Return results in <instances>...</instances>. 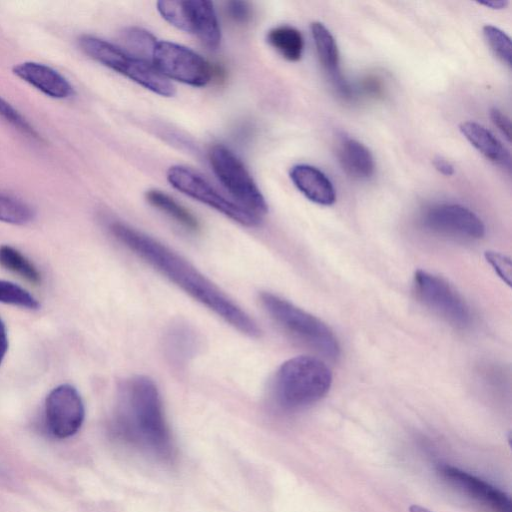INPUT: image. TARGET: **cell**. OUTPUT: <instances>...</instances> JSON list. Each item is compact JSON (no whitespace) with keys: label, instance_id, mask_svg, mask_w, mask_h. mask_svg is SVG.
<instances>
[{"label":"cell","instance_id":"cell-1","mask_svg":"<svg viewBox=\"0 0 512 512\" xmlns=\"http://www.w3.org/2000/svg\"><path fill=\"white\" fill-rule=\"evenodd\" d=\"M110 231L126 248L233 328L249 337L260 335L250 315L171 248L125 223H111Z\"/></svg>","mask_w":512,"mask_h":512},{"label":"cell","instance_id":"cell-2","mask_svg":"<svg viewBox=\"0 0 512 512\" xmlns=\"http://www.w3.org/2000/svg\"><path fill=\"white\" fill-rule=\"evenodd\" d=\"M113 429L122 441L158 460L175 457L159 390L147 376L135 375L120 384Z\"/></svg>","mask_w":512,"mask_h":512},{"label":"cell","instance_id":"cell-3","mask_svg":"<svg viewBox=\"0 0 512 512\" xmlns=\"http://www.w3.org/2000/svg\"><path fill=\"white\" fill-rule=\"evenodd\" d=\"M332 373L320 359L300 355L288 359L276 371L271 382V396L284 410L307 407L326 395Z\"/></svg>","mask_w":512,"mask_h":512},{"label":"cell","instance_id":"cell-4","mask_svg":"<svg viewBox=\"0 0 512 512\" xmlns=\"http://www.w3.org/2000/svg\"><path fill=\"white\" fill-rule=\"evenodd\" d=\"M259 302L270 318L291 336L327 357H338V340L320 319L270 292L261 293Z\"/></svg>","mask_w":512,"mask_h":512},{"label":"cell","instance_id":"cell-5","mask_svg":"<svg viewBox=\"0 0 512 512\" xmlns=\"http://www.w3.org/2000/svg\"><path fill=\"white\" fill-rule=\"evenodd\" d=\"M81 50L93 60L164 97L175 94L174 85L151 62L133 56L106 40L91 35L79 38Z\"/></svg>","mask_w":512,"mask_h":512},{"label":"cell","instance_id":"cell-6","mask_svg":"<svg viewBox=\"0 0 512 512\" xmlns=\"http://www.w3.org/2000/svg\"><path fill=\"white\" fill-rule=\"evenodd\" d=\"M212 170L232 199L262 218L268 211L266 200L242 161L226 146L211 147Z\"/></svg>","mask_w":512,"mask_h":512},{"label":"cell","instance_id":"cell-7","mask_svg":"<svg viewBox=\"0 0 512 512\" xmlns=\"http://www.w3.org/2000/svg\"><path fill=\"white\" fill-rule=\"evenodd\" d=\"M167 180L176 190L208 205L243 226L254 227L261 222L259 216L225 196L192 168L173 165L167 171Z\"/></svg>","mask_w":512,"mask_h":512},{"label":"cell","instance_id":"cell-8","mask_svg":"<svg viewBox=\"0 0 512 512\" xmlns=\"http://www.w3.org/2000/svg\"><path fill=\"white\" fill-rule=\"evenodd\" d=\"M161 16L176 28L195 35L209 49H216L221 41L213 3L206 0L158 1Z\"/></svg>","mask_w":512,"mask_h":512},{"label":"cell","instance_id":"cell-9","mask_svg":"<svg viewBox=\"0 0 512 512\" xmlns=\"http://www.w3.org/2000/svg\"><path fill=\"white\" fill-rule=\"evenodd\" d=\"M153 66L168 80L195 87L205 86L213 77L210 63L183 45L158 41L151 56Z\"/></svg>","mask_w":512,"mask_h":512},{"label":"cell","instance_id":"cell-10","mask_svg":"<svg viewBox=\"0 0 512 512\" xmlns=\"http://www.w3.org/2000/svg\"><path fill=\"white\" fill-rule=\"evenodd\" d=\"M414 283L421 300L449 323L460 328L471 323L469 307L445 280L429 272L417 270Z\"/></svg>","mask_w":512,"mask_h":512},{"label":"cell","instance_id":"cell-11","mask_svg":"<svg viewBox=\"0 0 512 512\" xmlns=\"http://www.w3.org/2000/svg\"><path fill=\"white\" fill-rule=\"evenodd\" d=\"M85 418L81 395L70 384L53 388L45 400V422L49 433L58 439L75 435Z\"/></svg>","mask_w":512,"mask_h":512},{"label":"cell","instance_id":"cell-12","mask_svg":"<svg viewBox=\"0 0 512 512\" xmlns=\"http://www.w3.org/2000/svg\"><path fill=\"white\" fill-rule=\"evenodd\" d=\"M422 223L433 232L466 239H480L485 234L482 220L459 204L442 203L429 207L422 216Z\"/></svg>","mask_w":512,"mask_h":512},{"label":"cell","instance_id":"cell-13","mask_svg":"<svg viewBox=\"0 0 512 512\" xmlns=\"http://www.w3.org/2000/svg\"><path fill=\"white\" fill-rule=\"evenodd\" d=\"M438 472L451 485L490 511L512 512L509 495L487 481L451 465L439 466Z\"/></svg>","mask_w":512,"mask_h":512},{"label":"cell","instance_id":"cell-14","mask_svg":"<svg viewBox=\"0 0 512 512\" xmlns=\"http://www.w3.org/2000/svg\"><path fill=\"white\" fill-rule=\"evenodd\" d=\"M13 73L51 98L65 99L74 93L72 85L64 76L42 63H20L13 67Z\"/></svg>","mask_w":512,"mask_h":512},{"label":"cell","instance_id":"cell-15","mask_svg":"<svg viewBox=\"0 0 512 512\" xmlns=\"http://www.w3.org/2000/svg\"><path fill=\"white\" fill-rule=\"evenodd\" d=\"M296 188L310 201L324 206L336 201L333 183L320 169L308 165H294L289 172Z\"/></svg>","mask_w":512,"mask_h":512},{"label":"cell","instance_id":"cell-16","mask_svg":"<svg viewBox=\"0 0 512 512\" xmlns=\"http://www.w3.org/2000/svg\"><path fill=\"white\" fill-rule=\"evenodd\" d=\"M310 29L320 63L331 77L338 91L348 97L350 88L340 73L339 51L333 35L321 22L311 23Z\"/></svg>","mask_w":512,"mask_h":512},{"label":"cell","instance_id":"cell-17","mask_svg":"<svg viewBox=\"0 0 512 512\" xmlns=\"http://www.w3.org/2000/svg\"><path fill=\"white\" fill-rule=\"evenodd\" d=\"M337 156L343 170L355 179H369L375 172V161L370 150L355 139H341Z\"/></svg>","mask_w":512,"mask_h":512},{"label":"cell","instance_id":"cell-18","mask_svg":"<svg viewBox=\"0 0 512 512\" xmlns=\"http://www.w3.org/2000/svg\"><path fill=\"white\" fill-rule=\"evenodd\" d=\"M465 138L487 159L507 167H510L511 157L507 148L484 126L472 122H462L459 126Z\"/></svg>","mask_w":512,"mask_h":512},{"label":"cell","instance_id":"cell-19","mask_svg":"<svg viewBox=\"0 0 512 512\" xmlns=\"http://www.w3.org/2000/svg\"><path fill=\"white\" fill-rule=\"evenodd\" d=\"M146 199L153 207L165 213L184 229L192 232L199 230L200 225L195 216L168 194L152 189L146 192Z\"/></svg>","mask_w":512,"mask_h":512},{"label":"cell","instance_id":"cell-20","mask_svg":"<svg viewBox=\"0 0 512 512\" xmlns=\"http://www.w3.org/2000/svg\"><path fill=\"white\" fill-rule=\"evenodd\" d=\"M268 43L286 60L298 61L303 54L304 39L301 32L289 25L272 28L267 34Z\"/></svg>","mask_w":512,"mask_h":512},{"label":"cell","instance_id":"cell-21","mask_svg":"<svg viewBox=\"0 0 512 512\" xmlns=\"http://www.w3.org/2000/svg\"><path fill=\"white\" fill-rule=\"evenodd\" d=\"M0 266L31 283L37 284L41 281V275L34 264L10 245H0Z\"/></svg>","mask_w":512,"mask_h":512},{"label":"cell","instance_id":"cell-22","mask_svg":"<svg viewBox=\"0 0 512 512\" xmlns=\"http://www.w3.org/2000/svg\"><path fill=\"white\" fill-rule=\"evenodd\" d=\"M122 40L128 53L151 62L153 49L158 42L152 33L139 27H128L122 32Z\"/></svg>","mask_w":512,"mask_h":512},{"label":"cell","instance_id":"cell-23","mask_svg":"<svg viewBox=\"0 0 512 512\" xmlns=\"http://www.w3.org/2000/svg\"><path fill=\"white\" fill-rule=\"evenodd\" d=\"M34 217L30 206L16 198L0 194V221L14 225L29 223Z\"/></svg>","mask_w":512,"mask_h":512},{"label":"cell","instance_id":"cell-24","mask_svg":"<svg viewBox=\"0 0 512 512\" xmlns=\"http://www.w3.org/2000/svg\"><path fill=\"white\" fill-rule=\"evenodd\" d=\"M0 302L29 310L40 307L38 300L21 286L0 279Z\"/></svg>","mask_w":512,"mask_h":512},{"label":"cell","instance_id":"cell-25","mask_svg":"<svg viewBox=\"0 0 512 512\" xmlns=\"http://www.w3.org/2000/svg\"><path fill=\"white\" fill-rule=\"evenodd\" d=\"M483 35L495 56L506 65L511 66L512 45L510 37L503 30L493 25H485Z\"/></svg>","mask_w":512,"mask_h":512},{"label":"cell","instance_id":"cell-26","mask_svg":"<svg viewBox=\"0 0 512 512\" xmlns=\"http://www.w3.org/2000/svg\"><path fill=\"white\" fill-rule=\"evenodd\" d=\"M0 116L22 133L37 138L38 134L30 123L8 102L0 97Z\"/></svg>","mask_w":512,"mask_h":512},{"label":"cell","instance_id":"cell-27","mask_svg":"<svg viewBox=\"0 0 512 512\" xmlns=\"http://www.w3.org/2000/svg\"><path fill=\"white\" fill-rule=\"evenodd\" d=\"M485 259L492 266L498 276L510 286L512 275L511 259L508 256L495 251H486Z\"/></svg>","mask_w":512,"mask_h":512},{"label":"cell","instance_id":"cell-28","mask_svg":"<svg viewBox=\"0 0 512 512\" xmlns=\"http://www.w3.org/2000/svg\"><path fill=\"white\" fill-rule=\"evenodd\" d=\"M226 12L236 23H246L251 17V7L246 1H228Z\"/></svg>","mask_w":512,"mask_h":512},{"label":"cell","instance_id":"cell-29","mask_svg":"<svg viewBox=\"0 0 512 512\" xmlns=\"http://www.w3.org/2000/svg\"><path fill=\"white\" fill-rule=\"evenodd\" d=\"M490 118L493 124L501 131L508 141L511 138V123L510 119L499 109L492 108L490 111Z\"/></svg>","mask_w":512,"mask_h":512},{"label":"cell","instance_id":"cell-30","mask_svg":"<svg viewBox=\"0 0 512 512\" xmlns=\"http://www.w3.org/2000/svg\"><path fill=\"white\" fill-rule=\"evenodd\" d=\"M433 165L437 171L445 176H451L454 174L453 165L443 157L437 156L433 159Z\"/></svg>","mask_w":512,"mask_h":512},{"label":"cell","instance_id":"cell-31","mask_svg":"<svg viewBox=\"0 0 512 512\" xmlns=\"http://www.w3.org/2000/svg\"><path fill=\"white\" fill-rule=\"evenodd\" d=\"M8 350V335L6 326L0 317V365Z\"/></svg>","mask_w":512,"mask_h":512},{"label":"cell","instance_id":"cell-32","mask_svg":"<svg viewBox=\"0 0 512 512\" xmlns=\"http://www.w3.org/2000/svg\"><path fill=\"white\" fill-rule=\"evenodd\" d=\"M364 87L367 91L374 93L376 95L380 94L382 88L379 81L375 78H368L365 80Z\"/></svg>","mask_w":512,"mask_h":512},{"label":"cell","instance_id":"cell-33","mask_svg":"<svg viewBox=\"0 0 512 512\" xmlns=\"http://www.w3.org/2000/svg\"><path fill=\"white\" fill-rule=\"evenodd\" d=\"M481 5H485L487 7H490L492 9H503L508 5V1L506 0H493V1H487V2H480Z\"/></svg>","mask_w":512,"mask_h":512},{"label":"cell","instance_id":"cell-34","mask_svg":"<svg viewBox=\"0 0 512 512\" xmlns=\"http://www.w3.org/2000/svg\"><path fill=\"white\" fill-rule=\"evenodd\" d=\"M409 512H432V511H430L427 508H424L422 506H419V505H412L409 508Z\"/></svg>","mask_w":512,"mask_h":512}]
</instances>
